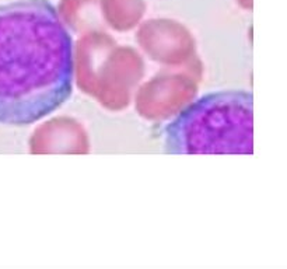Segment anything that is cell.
<instances>
[{
	"label": "cell",
	"mask_w": 287,
	"mask_h": 269,
	"mask_svg": "<svg viewBox=\"0 0 287 269\" xmlns=\"http://www.w3.org/2000/svg\"><path fill=\"white\" fill-rule=\"evenodd\" d=\"M73 39L49 0L0 4V125L27 126L72 96Z\"/></svg>",
	"instance_id": "6da1fadb"
},
{
	"label": "cell",
	"mask_w": 287,
	"mask_h": 269,
	"mask_svg": "<svg viewBox=\"0 0 287 269\" xmlns=\"http://www.w3.org/2000/svg\"><path fill=\"white\" fill-rule=\"evenodd\" d=\"M170 154H252L253 97L240 90L200 97L166 126Z\"/></svg>",
	"instance_id": "7a4b0ae2"
}]
</instances>
